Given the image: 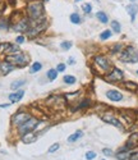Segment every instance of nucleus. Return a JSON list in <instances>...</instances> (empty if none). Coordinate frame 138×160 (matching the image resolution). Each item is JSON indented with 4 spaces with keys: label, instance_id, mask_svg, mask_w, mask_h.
<instances>
[{
    "label": "nucleus",
    "instance_id": "a878e982",
    "mask_svg": "<svg viewBox=\"0 0 138 160\" xmlns=\"http://www.w3.org/2000/svg\"><path fill=\"white\" fill-rule=\"evenodd\" d=\"M111 31L110 30H105L104 32H101L100 33V40L101 41H105V40H108V38H110L111 37Z\"/></svg>",
    "mask_w": 138,
    "mask_h": 160
},
{
    "label": "nucleus",
    "instance_id": "423d86ee",
    "mask_svg": "<svg viewBox=\"0 0 138 160\" xmlns=\"http://www.w3.org/2000/svg\"><path fill=\"white\" fill-rule=\"evenodd\" d=\"M104 78H105V81H108V82H110V83L120 82V81L124 78V73L119 68H113L108 74H105Z\"/></svg>",
    "mask_w": 138,
    "mask_h": 160
},
{
    "label": "nucleus",
    "instance_id": "9b49d317",
    "mask_svg": "<svg viewBox=\"0 0 138 160\" xmlns=\"http://www.w3.org/2000/svg\"><path fill=\"white\" fill-rule=\"evenodd\" d=\"M106 97H108L109 100L114 101V102H118V101L123 100V94L118 90H109L106 92Z\"/></svg>",
    "mask_w": 138,
    "mask_h": 160
},
{
    "label": "nucleus",
    "instance_id": "aec40b11",
    "mask_svg": "<svg viewBox=\"0 0 138 160\" xmlns=\"http://www.w3.org/2000/svg\"><path fill=\"white\" fill-rule=\"evenodd\" d=\"M96 18L100 21L101 23H108L109 22V17H108V14H106L105 12H102V10H100V12H97L96 13Z\"/></svg>",
    "mask_w": 138,
    "mask_h": 160
},
{
    "label": "nucleus",
    "instance_id": "4be33fe9",
    "mask_svg": "<svg viewBox=\"0 0 138 160\" xmlns=\"http://www.w3.org/2000/svg\"><path fill=\"white\" fill-rule=\"evenodd\" d=\"M130 152H128V151H119L118 154H116V159H119V160H128V159H130Z\"/></svg>",
    "mask_w": 138,
    "mask_h": 160
},
{
    "label": "nucleus",
    "instance_id": "37998d69",
    "mask_svg": "<svg viewBox=\"0 0 138 160\" xmlns=\"http://www.w3.org/2000/svg\"><path fill=\"white\" fill-rule=\"evenodd\" d=\"M41 1H49V0H41Z\"/></svg>",
    "mask_w": 138,
    "mask_h": 160
},
{
    "label": "nucleus",
    "instance_id": "6ab92c4d",
    "mask_svg": "<svg viewBox=\"0 0 138 160\" xmlns=\"http://www.w3.org/2000/svg\"><path fill=\"white\" fill-rule=\"evenodd\" d=\"M88 106H91V100H90V99H84V100H82L78 105L76 106V108L73 109V112L79 110V109H86V108H88Z\"/></svg>",
    "mask_w": 138,
    "mask_h": 160
},
{
    "label": "nucleus",
    "instance_id": "c85d7f7f",
    "mask_svg": "<svg viewBox=\"0 0 138 160\" xmlns=\"http://www.w3.org/2000/svg\"><path fill=\"white\" fill-rule=\"evenodd\" d=\"M63 81L67 83V85H73V83H76V77L74 76H64V78H63Z\"/></svg>",
    "mask_w": 138,
    "mask_h": 160
},
{
    "label": "nucleus",
    "instance_id": "a211bd4d",
    "mask_svg": "<svg viewBox=\"0 0 138 160\" xmlns=\"http://www.w3.org/2000/svg\"><path fill=\"white\" fill-rule=\"evenodd\" d=\"M123 87L128 91H137L138 90V85L136 82H132V81H128V82H124L123 83Z\"/></svg>",
    "mask_w": 138,
    "mask_h": 160
},
{
    "label": "nucleus",
    "instance_id": "393cba45",
    "mask_svg": "<svg viewBox=\"0 0 138 160\" xmlns=\"http://www.w3.org/2000/svg\"><path fill=\"white\" fill-rule=\"evenodd\" d=\"M24 83H26L24 80H18V81H14V82L10 85V87H12V90H18V88L22 87Z\"/></svg>",
    "mask_w": 138,
    "mask_h": 160
},
{
    "label": "nucleus",
    "instance_id": "1a4fd4ad",
    "mask_svg": "<svg viewBox=\"0 0 138 160\" xmlns=\"http://www.w3.org/2000/svg\"><path fill=\"white\" fill-rule=\"evenodd\" d=\"M46 26H47V22H46V21L44 19L42 21V22H38V23H36L35 24V26L31 28L30 27V30L27 31V35H28V37L30 38H33V37H36L37 35H40L42 31L45 30L46 28Z\"/></svg>",
    "mask_w": 138,
    "mask_h": 160
},
{
    "label": "nucleus",
    "instance_id": "a19ab883",
    "mask_svg": "<svg viewBox=\"0 0 138 160\" xmlns=\"http://www.w3.org/2000/svg\"><path fill=\"white\" fill-rule=\"evenodd\" d=\"M3 8H4V6H3V4H0V13H1V10H3Z\"/></svg>",
    "mask_w": 138,
    "mask_h": 160
},
{
    "label": "nucleus",
    "instance_id": "bb28decb",
    "mask_svg": "<svg viewBox=\"0 0 138 160\" xmlns=\"http://www.w3.org/2000/svg\"><path fill=\"white\" fill-rule=\"evenodd\" d=\"M41 68H42V64L38 63V62H35V63L32 64V67H31V70H30V72L32 73V74H33V73H37Z\"/></svg>",
    "mask_w": 138,
    "mask_h": 160
},
{
    "label": "nucleus",
    "instance_id": "a18cd8bd",
    "mask_svg": "<svg viewBox=\"0 0 138 160\" xmlns=\"http://www.w3.org/2000/svg\"><path fill=\"white\" fill-rule=\"evenodd\" d=\"M137 74H138V70H137Z\"/></svg>",
    "mask_w": 138,
    "mask_h": 160
},
{
    "label": "nucleus",
    "instance_id": "f3484780",
    "mask_svg": "<svg viewBox=\"0 0 138 160\" xmlns=\"http://www.w3.org/2000/svg\"><path fill=\"white\" fill-rule=\"evenodd\" d=\"M36 138H37V136L35 133L28 132V133H26V134H23V136H22V141L24 142V144H32V142L36 141Z\"/></svg>",
    "mask_w": 138,
    "mask_h": 160
},
{
    "label": "nucleus",
    "instance_id": "ea45409f",
    "mask_svg": "<svg viewBox=\"0 0 138 160\" xmlns=\"http://www.w3.org/2000/svg\"><path fill=\"white\" fill-rule=\"evenodd\" d=\"M68 63H69V64H74V63H76V62H74V59H73V58H70Z\"/></svg>",
    "mask_w": 138,
    "mask_h": 160
},
{
    "label": "nucleus",
    "instance_id": "c756f323",
    "mask_svg": "<svg viewBox=\"0 0 138 160\" xmlns=\"http://www.w3.org/2000/svg\"><path fill=\"white\" fill-rule=\"evenodd\" d=\"M60 48H62L63 50H69V49L72 48V42L70 41H63L62 44H60Z\"/></svg>",
    "mask_w": 138,
    "mask_h": 160
},
{
    "label": "nucleus",
    "instance_id": "dca6fc26",
    "mask_svg": "<svg viewBox=\"0 0 138 160\" xmlns=\"http://www.w3.org/2000/svg\"><path fill=\"white\" fill-rule=\"evenodd\" d=\"M14 68H16V65H14V64H12V63H9V62H6V60L0 64V70H1L3 74H8V73H10Z\"/></svg>",
    "mask_w": 138,
    "mask_h": 160
},
{
    "label": "nucleus",
    "instance_id": "39448f33",
    "mask_svg": "<svg viewBox=\"0 0 138 160\" xmlns=\"http://www.w3.org/2000/svg\"><path fill=\"white\" fill-rule=\"evenodd\" d=\"M6 62L14 64V65H19V67H23L26 65L27 62H28V56L23 53H17V54H10L6 56Z\"/></svg>",
    "mask_w": 138,
    "mask_h": 160
},
{
    "label": "nucleus",
    "instance_id": "f03ea898",
    "mask_svg": "<svg viewBox=\"0 0 138 160\" xmlns=\"http://www.w3.org/2000/svg\"><path fill=\"white\" fill-rule=\"evenodd\" d=\"M120 60L123 63H138V51L133 46H127L124 50H122Z\"/></svg>",
    "mask_w": 138,
    "mask_h": 160
},
{
    "label": "nucleus",
    "instance_id": "4c0bfd02",
    "mask_svg": "<svg viewBox=\"0 0 138 160\" xmlns=\"http://www.w3.org/2000/svg\"><path fill=\"white\" fill-rule=\"evenodd\" d=\"M0 28H8V23L5 22V21H0Z\"/></svg>",
    "mask_w": 138,
    "mask_h": 160
},
{
    "label": "nucleus",
    "instance_id": "58836bf2",
    "mask_svg": "<svg viewBox=\"0 0 138 160\" xmlns=\"http://www.w3.org/2000/svg\"><path fill=\"white\" fill-rule=\"evenodd\" d=\"M130 160H138V152H137V154H134V155L130 156Z\"/></svg>",
    "mask_w": 138,
    "mask_h": 160
},
{
    "label": "nucleus",
    "instance_id": "2f4dec72",
    "mask_svg": "<svg viewBox=\"0 0 138 160\" xmlns=\"http://www.w3.org/2000/svg\"><path fill=\"white\" fill-rule=\"evenodd\" d=\"M59 147H60V145H59V144H54V145H51V146L49 147V154H52V152H55L56 150H59Z\"/></svg>",
    "mask_w": 138,
    "mask_h": 160
},
{
    "label": "nucleus",
    "instance_id": "412c9836",
    "mask_svg": "<svg viewBox=\"0 0 138 160\" xmlns=\"http://www.w3.org/2000/svg\"><path fill=\"white\" fill-rule=\"evenodd\" d=\"M82 136H83L82 131H77V132H74L73 134H70V136L68 137V142H70V144H72V142H76L77 140H79Z\"/></svg>",
    "mask_w": 138,
    "mask_h": 160
},
{
    "label": "nucleus",
    "instance_id": "cd10ccee",
    "mask_svg": "<svg viewBox=\"0 0 138 160\" xmlns=\"http://www.w3.org/2000/svg\"><path fill=\"white\" fill-rule=\"evenodd\" d=\"M56 77H58V70L56 69H49V72H47V78L50 81H54L56 80Z\"/></svg>",
    "mask_w": 138,
    "mask_h": 160
},
{
    "label": "nucleus",
    "instance_id": "c03bdc74",
    "mask_svg": "<svg viewBox=\"0 0 138 160\" xmlns=\"http://www.w3.org/2000/svg\"><path fill=\"white\" fill-rule=\"evenodd\" d=\"M76 1H81V0H76Z\"/></svg>",
    "mask_w": 138,
    "mask_h": 160
},
{
    "label": "nucleus",
    "instance_id": "ddd939ff",
    "mask_svg": "<svg viewBox=\"0 0 138 160\" xmlns=\"http://www.w3.org/2000/svg\"><path fill=\"white\" fill-rule=\"evenodd\" d=\"M138 146V132L132 133L129 137V140L127 141V145L124 147V150H129V149H134Z\"/></svg>",
    "mask_w": 138,
    "mask_h": 160
},
{
    "label": "nucleus",
    "instance_id": "4468645a",
    "mask_svg": "<svg viewBox=\"0 0 138 160\" xmlns=\"http://www.w3.org/2000/svg\"><path fill=\"white\" fill-rule=\"evenodd\" d=\"M127 13L130 16V21L132 22H134V19H136V16H137V13H138V5L137 4H134V3H132V4H129V5H127Z\"/></svg>",
    "mask_w": 138,
    "mask_h": 160
},
{
    "label": "nucleus",
    "instance_id": "6e6552de",
    "mask_svg": "<svg viewBox=\"0 0 138 160\" xmlns=\"http://www.w3.org/2000/svg\"><path fill=\"white\" fill-rule=\"evenodd\" d=\"M30 118H31L30 113L18 112V113H16V114L12 117V124H13V126H16V127H19V126H22L23 123H26Z\"/></svg>",
    "mask_w": 138,
    "mask_h": 160
},
{
    "label": "nucleus",
    "instance_id": "f8f14e48",
    "mask_svg": "<svg viewBox=\"0 0 138 160\" xmlns=\"http://www.w3.org/2000/svg\"><path fill=\"white\" fill-rule=\"evenodd\" d=\"M14 30L17 32H27L30 30V22H28V19H26V18L19 19L18 23L14 26Z\"/></svg>",
    "mask_w": 138,
    "mask_h": 160
},
{
    "label": "nucleus",
    "instance_id": "2eb2a0df",
    "mask_svg": "<svg viewBox=\"0 0 138 160\" xmlns=\"http://www.w3.org/2000/svg\"><path fill=\"white\" fill-rule=\"evenodd\" d=\"M24 96V91L23 90H18V91H16V92H13V94H10L8 97H9V100H10V102H18V101H21L22 100V97Z\"/></svg>",
    "mask_w": 138,
    "mask_h": 160
},
{
    "label": "nucleus",
    "instance_id": "72a5a7b5",
    "mask_svg": "<svg viewBox=\"0 0 138 160\" xmlns=\"http://www.w3.org/2000/svg\"><path fill=\"white\" fill-rule=\"evenodd\" d=\"M122 49H123V45L122 44H118V45H115L114 48L111 49V53H113V54H115V53H119Z\"/></svg>",
    "mask_w": 138,
    "mask_h": 160
},
{
    "label": "nucleus",
    "instance_id": "473e14b6",
    "mask_svg": "<svg viewBox=\"0 0 138 160\" xmlns=\"http://www.w3.org/2000/svg\"><path fill=\"white\" fill-rule=\"evenodd\" d=\"M97 156V154L95 151H88L87 154H86V159L87 160H92V159H95Z\"/></svg>",
    "mask_w": 138,
    "mask_h": 160
},
{
    "label": "nucleus",
    "instance_id": "79ce46f5",
    "mask_svg": "<svg viewBox=\"0 0 138 160\" xmlns=\"http://www.w3.org/2000/svg\"><path fill=\"white\" fill-rule=\"evenodd\" d=\"M129 1H130V3H134V1H136V0H129Z\"/></svg>",
    "mask_w": 138,
    "mask_h": 160
},
{
    "label": "nucleus",
    "instance_id": "e433bc0d",
    "mask_svg": "<svg viewBox=\"0 0 138 160\" xmlns=\"http://www.w3.org/2000/svg\"><path fill=\"white\" fill-rule=\"evenodd\" d=\"M102 154L106 155V156H111L113 155V151L110 150V149H104V150H102Z\"/></svg>",
    "mask_w": 138,
    "mask_h": 160
},
{
    "label": "nucleus",
    "instance_id": "20e7f679",
    "mask_svg": "<svg viewBox=\"0 0 138 160\" xmlns=\"http://www.w3.org/2000/svg\"><path fill=\"white\" fill-rule=\"evenodd\" d=\"M38 123H40V120L37 118H33V117H31L30 119L27 120L26 123H23L22 126L18 127V133L21 136H23V134H26L28 132H32V131L38 126Z\"/></svg>",
    "mask_w": 138,
    "mask_h": 160
},
{
    "label": "nucleus",
    "instance_id": "5701e85b",
    "mask_svg": "<svg viewBox=\"0 0 138 160\" xmlns=\"http://www.w3.org/2000/svg\"><path fill=\"white\" fill-rule=\"evenodd\" d=\"M110 26H111V30L114 32H116V33H119V32L122 31V26H120V23L118 22V21H111Z\"/></svg>",
    "mask_w": 138,
    "mask_h": 160
},
{
    "label": "nucleus",
    "instance_id": "7ed1b4c3",
    "mask_svg": "<svg viewBox=\"0 0 138 160\" xmlns=\"http://www.w3.org/2000/svg\"><path fill=\"white\" fill-rule=\"evenodd\" d=\"M93 64H95V67H96L98 70H101V72H104V73L109 72V70L111 69V62L108 58H106V56H104V55L95 56Z\"/></svg>",
    "mask_w": 138,
    "mask_h": 160
},
{
    "label": "nucleus",
    "instance_id": "f704fd0d",
    "mask_svg": "<svg viewBox=\"0 0 138 160\" xmlns=\"http://www.w3.org/2000/svg\"><path fill=\"white\" fill-rule=\"evenodd\" d=\"M64 69H65V64H63V63L58 64V67H56V70H58V72H64Z\"/></svg>",
    "mask_w": 138,
    "mask_h": 160
},
{
    "label": "nucleus",
    "instance_id": "7c9ffc66",
    "mask_svg": "<svg viewBox=\"0 0 138 160\" xmlns=\"http://www.w3.org/2000/svg\"><path fill=\"white\" fill-rule=\"evenodd\" d=\"M82 10L86 14H88V13H91V10H92V5L90 4V3H86V4H83L82 5Z\"/></svg>",
    "mask_w": 138,
    "mask_h": 160
},
{
    "label": "nucleus",
    "instance_id": "0eeeda50",
    "mask_svg": "<svg viewBox=\"0 0 138 160\" xmlns=\"http://www.w3.org/2000/svg\"><path fill=\"white\" fill-rule=\"evenodd\" d=\"M102 120L106 123H109V124H111V126H114L116 128H119V129H122V131H124V127H123V124L122 122L116 118V117H114V114H113V112H106L104 115L101 117Z\"/></svg>",
    "mask_w": 138,
    "mask_h": 160
},
{
    "label": "nucleus",
    "instance_id": "f257e3e1",
    "mask_svg": "<svg viewBox=\"0 0 138 160\" xmlns=\"http://www.w3.org/2000/svg\"><path fill=\"white\" fill-rule=\"evenodd\" d=\"M44 4L42 1H30L27 5V16L28 18L31 19V22H35V23H38V22H42L45 18H44Z\"/></svg>",
    "mask_w": 138,
    "mask_h": 160
},
{
    "label": "nucleus",
    "instance_id": "c9c22d12",
    "mask_svg": "<svg viewBox=\"0 0 138 160\" xmlns=\"http://www.w3.org/2000/svg\"><path fill=\"white\" fill-rule=\"evenodd\" d=\"M16 42H17V45H22L24 42V36H18L16 38Z\"/></svg>",
    "mask_w": 138,
    "mask_h": 160
},
{
    "label": "nucleus",
    "instance_id": "9d476101",
    "mask_svg": "<svg viewBox=\"0 0 138 160\" xmlns=\"http://www.w3.org/2000/svg\"><path fill=\"white\" fill-rule=\"evenodd\" d=\"M65 102H67L65 99L60 97V96H51V97H49L47 100H46V104H47L49 106H51V108L56 109V110L62 109Z\"/></svg>",
    "mask_w": 138,
    "mask_h": 160
},
{
    "label": "nucleus",
    "instance_id": "b1692460",
    "mask_svg": "<svg viewBox=\"0 0 138 160\" xmlns=\"http://www.w3.org/2000/svg\"><path fill=\"white\" fill-rule=\"evenodd\" d=\"M81 16L78 13H72L70 14V22L72 23H74V24H79L81 23Z\"/></svg>",
    "mask_w": 138,
    "mask_h": 160
},
{
    "label": "nucleus",
    "instance_id": "49530a36",
    "mask_svg": "<svg viewBox=\"0 0 138 160\" xmlns=\"http://www.w3.org/2000/svg\"><path fill=\"white\" fill-rule=\"evenodd\" d=\"M137 92H138V90H137Z\"/></svg>",
    "mask_w": 138,
    "mask_h": 160
}]
</instances>
